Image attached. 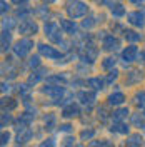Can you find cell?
I'll return each instance as SVG.
<instances>
[{"mask_svg": "<svg viewBox=\"0 0 145 147\" xmlns=\"http://www.w3.org/2000/svg\"><path fill=\"white\" fill-rule=\"evenodd\" d=\"M65 10H67L70 18H80L89 13V5L82 0H70V2H67Z\"/></svg>", "mask_w": 145, "mask_h": 147, "instance_id": "obj_1", "label": "cell"}, {"mask_svg": "<svg viewBox=\"0 0 145 147\" xmlns=\"http://www.w3.org/2000/svg\"><path fill=\"white\" fill-rule=\"evenodd\" d=\"M32 47H34V42L30 38H20L17 44L13 45V54L17 57H20V59H23V57H27L30 54Z\"/></svg>", "mask_w": 145, "mask_h": 147, "instance_id": "obj_2", "label": "cell"}, {"mask_svg": "<svg viewBox=\"0 0 145 147\" xmlns=\"http://www.w3.org/2000/svg\"><path fill=\"white\" fill-rule=\"evenodd\" d=\"M18 32L22 35H35L38 32V25H37L35 20H30V18H25L22 20V24L18 25Z\"/></svg>", "mask_w": 145, "mask_h": 147, "instance_id": "obj_3", "label": "cell"}, {"mask_svg": "<svg viewBox=\"0 0 145 147\" xmlns=\"http://www.w3.org/2000/svg\"><path fill=\"white\" fill-rule=\"evenodd\" d=\"M44 32L52 42H62V34L58 32V25L55 22H47L45 27H44Z\"/></svg>", "mask_w": 145, "mask_h": 147, "instance_id": "obj_4", "label": "cell"}, {"mask_svg": "<svg viewBox=\"0 0 145 147\" xmlns=\"http://www.w3.org/2000/svg\"><path fill=\"white\" fill-rule=\"evenodd\" d=\"M97 54H99V50L93 49V45H85V50L80 54V60L83 64H93L97 59Z\"/></svg>", "mask_w": 145, "mask_h": 147, "instance_id": "obj_5", "label": "cell"}, {"mask_svg": "<svg viewBox=\"0 0 145 147\" xmlns=\"http://www.w3.org/2000/svg\"><path fill=\"white\" fill-rule=\"evenodd\" d=\"M38 52L44 55V57H47V59H60V57H62V54H60L55 47L47 45V44H40V45H38Z\"/></svg>", "mask_w": 145, "mask_h": 147, "instance_id": "obj_6", "label": "cell"}, {"mask_svg": "<svg viewBox=\"0 0 145 147\" xmlns=\"http://www.w3.org/2000/svg\"><path fill=\"white\" fill-rule=\"evenodd\" d=\"M127 20L134 27H144L145 25V15L142 12H130L127 15Z\"/></svg>", "mask_w": 145, "mask_h": 147, "instance_id": "obj_7", "label": "cell"}, {"mask_svg": "<svg viewBox=\"0 0 145 147\" xmlns=\"http://www.w3.org/2000/svg\"><path fill=\"white\" fill-rule=\"evenodd\" d=\"M102 47L105 50H109V52H113V50H117L118 47H120V40L113 35H107L102 40Z\"/></svg>", "mask_w": 145, "mask_h": 147, "instance_id": "obj_8", "label": "cell"}, {"mask_svg": "<svg viewBox=\"0 0 145 147\" xmlns=\"http://www.w3.org/2000/svg\"><path fill=\"white\" fill-rule=\"evenodd\" d=\"M44 94L47 95H50V97H54V99H60L62 95H64V87L62 85H45L44 89H42Z\"/></svg>", "mask_w": 145, "mask_h": 147, "instance_id": "obj_9", "label": "cell"}, {"mask_svg": "<svg viewBox=\"0 0 145 147\" xmlns=\"http://www.w3.org/2000/svg\"><path fill=\"white\" fill-rule=\"evenodd\" d=\"M137 54H138V49L135 45H128L124 52H122V60L125 62V64H130V62H134L137 59Z\"/></svg>", "mask_w": 145, "mask_h": 147, "instance_id": "obj_10", "label": "cell"}, {"mask_svg": "<svg viewBox=\"0 0 145 147\" xmlns=\"http://www.w3.org/2000/svg\"><path fill=\"white\" fill-rule=\"evenodd\" d=\"M79 99L83 105H92L97 100V95H95V90H82L79 94Z\"/></svg>", "mask_w": 145, "mask_h": 147, "instance_id": "obj_11", "label": "cell"}, {"mask_svg": "<svg viewBox=\"0 0 145 147\" xmlns=\"http://www.w3.org/2000/svg\"><path fill=\"white\" fill-rule=\"evenodd\" d=\"M32 136H34V132L30 130V129L27 127V125H20L18 127V134H17V142L20 144H23V142H28L30 139H32Z\"/></svg>", "mask_w": 145, "mask_h": 147, "instance_id": "obj_12", "label": "cell"}, {"mask_svg": "<svg viewBox=\"0 0 145 147\" xmlns=\"http://www.w3.org/2000/svg\"><path fill=\"white\" fill-rule=\"evenodd\" d=\"M62 115H64L65 119H73V117H79V115H80V107H79V105H75V104H70V105L64 107V110H62Z\"/></svg>", "mask_w": 145, "mask_h": 147, "instance_id": "obj_13", "label": "cell"}, {"mask_svg": "<svg viewBox=\"0 0 145 147\" xmlns=\"http://www.w3.org/2000/svg\"><path fill=\"white\" fill-rule=\"evenodd\" d=\"M109 105H122L125 102V94L124 92H113L109 95Z\"/></svg>", "mask_w": 145, "mask_h": 147, "instance_id": "obj_14", "label": "cell"}, {"mask_svg": "<svg viewBox=\"0 0 145 147\" xmlns=\"http://www.w3.org/2000/svg\"><path fill=\"white\" fill-rule=\"evenodd\" d=\"M45 74H47V69H38L35 72H32V75L28 77V85H37V84L45 77Z\"/></svg>", "mask_w": 145, "mask_h": 147, "instance_id": "obj_15", "label": "cell"}, {"mask_svg": "<svg viewBox=\"0 0 145 147\" xmlns=\"http://www.w3.org/2000/svg\"><path fill=\"white\" fill-rule=\"evenodd\" d=\"M87 85L90 87L92 90H102L103 85H105V80H103L102 77H90V79L87 80Z\"/></svg>", "mask_w": 145, "mask_h": 147, "instance_id": "obj_16", "label": "cell"}, {"mask_svg": "<svg viewBox=\"0 0 145 147\" xmlns=\"http://www.w3.org/2000/svg\"><path fill=\"white\" fill-rule=\"evenodd\" d=\"M60 27L65 34H70V35L77 32V25L73 24V20H60Z\"/></svg>", "mask_w": 145, "mask_h": 147, "instance_id": "obj_17", "label": "cell"}, {"mask_svg": "<svg viewBox=\"0 0 145 147\" xmlns=\"http://www.w3.org/2000/svg\"><path fill=\"white\" fill-rule=\"evenodd\" d=\"M110 130L112 132H117V134H128V125L124 124L122 120H115V124H112Z\"/></svg>", "mask_w": 145, "mask_h": 147, "instance_id": "obj_18", "label": "cell"}, {"mask_svg": "<svg viewBox=\"0 0 145 147\" xmlns=\"http://www.w3.org/2000/svg\"><path fill=\"white\" fill-rule=\"evenodd\" d=\"M10 44H12V34L9 30H3L2 32V52H7L10 49Z\"/></svg>", "mask_w": 145, "mask_h": 147, "instance_id": "obj_19", "label": "cell"}, {"mask_svg": "<svg viewBox=\"0 0 145 147\" xmlns=\"http://www.w3.org/2000/svg\"><path fill=\"white\" fill-rule=\"evenodd\" d=\"M34 119H35V114H32V112H23V114H20L18 122H20V125H28Z\"/></svg>", "mask_w": 145, "mask_h": 147, "instance_id": "obj_20", "label": "cell"}, {"mask_svg": "<svg viewBox=\"0 0 145 147\" xmlns=\"http://www.w3.org/2000/svg\"><path fill=\"white\" fill-rule=\"evenodd\" d=\"M134 102H135L137 107H140V109H145V90L137 92L135 97H134Z\"/></svg>", "mask_w": 145, "mask_h": 147, "instance_id": "obj_21", "label": "cell"}, {"mask_svg": "<svg viewBox=\"0 0 145 147\" xmlns=\"http://www.w3.org/2000/svg\"><path fill=\"white\" fill-rule=\"evenodd\" d=\"M140 144H142V137L138 134H135V136L128 137V140L125 142V147H140Z\"/></svg>", "mask_w": 145, "mask_h": 147, "instance_id": "obj_22", "label": "cell"}, {"mask_svg": "<svg viewBox=\"0 0 145 147\" xmlns=\"http://www.w3.org/2000/svg\"><path fill=\"white\" fill-rule=\"evenodd\" d=\"M44 122H45V129L52 130L55 127V124H57V117H55L54 114H47L45 117H44Z\"/></svg>", "mask_w": 145, "mask_h": 147, "instance_id": "obj_23", "label": "cell"}, {"mask_svg": "<svg viewBox=\"0 0 145 147\" xmlns=\"http://www.w3.org/2000/svg\"><path fill=\"white\" fill-rule=\"evenodd\" d=\"M124 34H125V38H127L128 42H132V44H135V42H138V40L142 38V35L137 34V32H134V30H125Z\"/></svg>", "mask_w": 145, "mask_h": 147, "instance_id": "obj_24", "label": "cell"}, {"mask_svg": "<svg viewBox=\"0 0 145 147\" xmlns=\"http://www.w3.org/2000/svg\"><path fill=\"white\" fill-rule=\"evenodd\" d=\"M128 114H130V112H128V109H125V107H124V109H117V110H115V112L112 114V117H113V120H124Z\"/></svg>", "mask_w": 145, "mask_h": 147, "instance_id": "obj_25", "label": "cell"}, {"mask_svg": "<svg viewBox=\"0 0 145 147\" xmlns=\"http://www.w3.org/2000/svg\"><path fill=\"white\" fill-rule=\"evenodd\" d=\"M110 10H112V15H115V17H124L125 15V9H124V5H112L110 7Z\"/></svg>", "mask_w": 145, "mask_h": 147, "instance_id": "obj_26", "label": "cell"}, {"mask_svg": "<svg viewBox=\"0 0 145 147\" xmlns=\"http://www.w3.org/2000/svg\"><path fill=\"white\" fill-rule=\"evenodd\" d=\"M115 64H117L115 57H107V59L102 62V69H103V70H110V69H113V65Z\"/></svg>", "mask_w": 145, "mask_h": 147, "instance_id": "obj_27", "label": "cell"}, {"mask_svg": "<svg viewBox=\"0 0 145 147\" xmlns=\"http://www.w3.org/2000/svg\"><path fill=\"white\" fill-rule=\"evenodd\" d=\"M93 136H95V130H93V129H83L80 132L82 140H90V139H93Z\"/></svg>", "mask_w": 145, "mask_h": 147, "instance_id": "obj_28", "label": "cell"}, {"mask_svg": "<svg viewBox=\"0 0 145 147\" xmlns=\"http://www.w3.org/2000/svg\"><path fill=\"white\" fill-rule=\"evenodd\" d=\"M95 24H97V18L95 17H87L83 22H82V27L83 28H92Z\"/></svg>", "mask_w": 145, "mask_h": 147, "instance_id": "obj_29", "label": "cell"}, {"mask_svg": "<svg viewBox=\"0 0 145 147\" xmlns=\"http://www.w3.org/2000/svg\"><path fill=\"white\" fill-rule=\"evenodd\" d=\"M132 122H134L135 125H138V127H140V125H144V127H145L144 119H142V115H140V114H135V115H132Z\"/></svg>", "mask_w": 145, "mask_h": 147, "instance_id": "obj_30", "label": "cell"}, {"mask_svg": "<svg viewBox=\"0 0 145 147\" xmlns=\"http://www.w3.org/2000/svg\"><path fill=\"white\" fill-rule=\"evenodd\" d=\"M117 77H118V72L117 70H112V72L107 75V79H105V82L107 84H112V82H115L117 80Z\"/></svg>", "mask_w": 145, "mask_h": 147, "instance_id": "obj_31", "label": "cell"}, {"mask_svg": "<svg viewBox=\"0 0 145 147\" xmlns=\"http://www.w3.org/2000/svg\"><path fill=\"white\" fill-rule=\"evenodd\" d=\"M48 80L50 82H58V84H64L67 79H65V75H52V77H48Z\"/></svg>", "mask_w": 145, "mask_h": 147, "instance_id": "obj_32", "label": "cell"}, {"mask_svg": "<svg viewBox=\"0 0 145 147\" xmlns=\"http://www.w3.org/2000/svg\"><path fill=\"white\" fill-rule=\"evenodd\" d=\"M2 105H3V107L7 105L9 109H13V107L17 105V102L13 100V99H3V100H2Z\"/></svg>", "mask_w": 145, "mask_h": 147, "instance_id": "obj_33", "label": "cell"}, {"mask_svg": "<svg viewBox=\"0 0 145 147\" xmlns=\"http://www.w3.org/2000/svg\"><path fill=\"white\" fill-rule=\"evenodd\" d=\"M89 147H107V140H92Z\"/></svg>", "mask_w": 145, "mask_h": 147, "instance_id": "obj_34", "label": "cell"}, {"mask_svg": "<svg viewBox=\"0 0 145 147\" xmlns=\"http://www.w3.org/2000/svg\"><path fill=\"white\" fill-rule=\"evenodd\" d=\"M10 139H12V134H10V132H3V134H2V146L5 147L10 142Z\"/></svg>", "mask_w": 145, "mask_h": 147, "instance_id": "obj_35", "label": "cell"}, {"mask_svg": "<svg viewBox=\"0 0 145 147\" xmlns=\"http://www.w3.org/2000/svg\"><path fill=\"white\" fill-rule=\"evenodd\" d=\"M142 77L138 75V72L137 70H134V72H130V79H128V84H134V82H137V80H140Z\"/></svg>", "mask_w": 145, "mask_h": 147, "instance_id": "obj_36", "label": "cell"}, {"mask_svg": "<svg viewBox=\"0 0 145 147\" xmlns=\"http://www.w3.org/2000/svg\"><path fill=\"white\" fill-rule=\"evenodd\" d=\"M15 25V22H13V18H5L3 20V30H9Z\"/></svg>", "mask_w": 145, "mask_h": 147, "instance_id": "obj_37", "label": "cell"}, {"mask_svg": "<svg viewBox=\"0 0 145 147\" xmlns=\"http://www.w3.org/2000/svg\"><path fill=\"white\" fill-rule=\"evenodd\" d=\"M28 65H30V67H38V65H40V59H38L37 55L30 57V60H28Z\"/></svg>", "mask_w": 145, "mask_h": 147, "instance_id": "obj_38", "label": "cell"}, {"mask_svg": "<svg viewBox=\"0 0 145 147\" xmlns=\"http://www.w3.org/2000/svg\"><path fill=\"white\" fill-rule=\"evenodd\" d=\"M10 120H12L10 114L9 112H3V114H2V127H5V124H9Z\"/></svg>", "mask_w": 145, "mask_h": 147, "instance_id": "obj_39", "label": "cell"}, {"mask_svg": "<svg viewBox=\"0 0 145 147\" xmlns=\"http://www.w3.org/2000/svg\"><path fill=\"white\" fill-rule=\"evenodd\" d=\"M40 147H55V140L54 139H45V140L40 144Z\"/></svg>", "mask_w": 145, "mask_h": 147, "instance_id": "obj_40", "label": "cell"}, {"mask_svg": "<svg viewBox=\"0 0 145 147\" xmlns=\"http://www.w3.org/2000/svg\"><path fill=\"white\" fill-rule=\"evenodd\" d=\"M0 5H2V9H0V10H2V13L9 12V9H10V7H9V3H7L5 0H2V2H0Z\"/></svg>", "mask_w": 145, "mask_h": 147, "instance_id": "obj_41", "label": "cell"}, {"mask_svg": "<svg viewBox=\"0 0 145 147\" xmlns=\"http://www.w3.org/2000/svg\"><path fill=\"white\" fill-rule=\"evenodd\" d=\"M60 130L62 132H72V125L70 124H64V125H60Z\"/></svg>", "mask_w": 145, "mask_h": 147, "instance_id": "obj_42", "label": "cell"}, {"mask_svg": "<svg viewBox=\"0 0 145 147\" xmlns=\"http://www.w3.org/2000/svg\"><path fill=\"white\" fill-rule=\"evenodd\" d=\"M73 144H75V142H73V139L68 137V139H65V144H64V146L65 147H73Z\"/></svg>", "mask_w": 145, "mask_h": 147, "instance_id": "obj_43", "label": "cell"}, {"mask_svg": "<svg viewBox=\"0 0 145 147\" xmlns=\"http://www.w3.org/2000/svg\"><path fill=\"white\" fill-rule=\"evenodd\" d=\"M99 117H102V119H105L107 117V112H105V109L102 107V109H99Z\"/></svg>", "mask_w": 145, "mask_h": 147, "instance_id": "obj_44", "label": "cell"}, {"mask_svg": "<svg viewBox=\"0 0 145 147\" xmlns=\"http://www.w3.org/2000/svg\"><path fill=\"white\" fill-rule=\"evenodd\" d=\"M28 12H30V10H25V9H18V10H17V15H18V17H20V15H27Z\"/></svg>", "mask_w": 145, "mask_h": 147, "instance_id": "obj_45", "label": "cell"}, {"mask_svg": "<svg viewBox=\"0 0 145 147\" xmlns=\"http://www.w3.org/2000/svg\"><path fill=\"white\" fill-rule=\"evenodd\" d=\"M13 3H17V5H22V3H27L28 0H12Z\"/></svg>", "mask_w": 145, "mask_h": 147, "instance_id": "obj_46", "label": "cell"}, {"mask_svg": "<svg viewBox=\"0 0 145 147\" xmlns=\"http://www.w3.org/2000/svg\"><path fill=\"white\" fill-rule=\"evenodd\" d=\"M130 2H132L134 5H137V7H140V3H142L144 0H130Z\"/></svg>", "mask_w": 145, "mask_h": 147, "instance_id": "obj_47", "label": "cell"}, {"mask_svg": "<svg viewBox=\"0 0 145 147\" xmlns=\"http://www.w3.org/2000/svg\"><path fill=\"white\" fill-rule=\"evenodd\" d=\"M140 57H142V59H145V52H142V54H140Z\"/></svg>", "mask_w": 145, "mask_h": 147, "instance_id": "obj_48", "label": "cell"}, {"mask_svg": "<svg viewBox=\"0 0 145 147\" xmlns=\"http://www.w3.org/2000/svg\"><path fill=\"white\" fill-rule=\"evenodd\" d=\"M45 2H55V0H45Z\"/></svg>", "mask_w": 145, "mask_h": 147, "instance_id": "obj_49", "label": "cell"}, {"mask_svg": "<svg viewBox=\"0 0 145 147\" xmlns=\"http://www.w3.org/2000/svg\"><path fill=\"white\" fill-rule=\"evenodd\" d=\"M73 147H82V146H73Z\"/></svg>", "mask_w": 145, "mask_h": 147, "instance_id": "obj_50", "label": "cell"}]
</instances>
